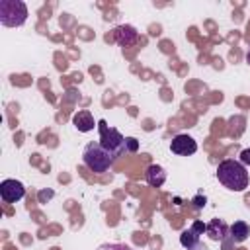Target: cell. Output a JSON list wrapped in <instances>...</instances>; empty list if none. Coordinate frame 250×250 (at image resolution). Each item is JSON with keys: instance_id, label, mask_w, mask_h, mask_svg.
<instances>
[{"instance_id": "obj_10", "label": "cell", "mask_w": 250, "mask_h": 250, "mask_svg": "<svg viewBox=\"0 0 250 250\" xmlns=\"http://www.w3.org/2000/svg\"><path fill=\"white\" fill-rule=\"evenodd\" d=\"M180 244H182L186 250H207V248L201 244V234H197V232L191 230V229L182 230V234H180Z\"/></svg>"}, {"instance_id": "obj_6", "label": "cell", "mask_w": 250, "mask_h": 250, "mask_svg": "<svg viewBox=\"0 0 250 250\" xmlns=\"http://www.w3.org/2000/svg\"><path fill=\"white\" fill-rule=\"evenodd\" d=\"M170 150H172L174 154H180V156H189V154H193V152L197 150V143H195L193 137L182 133V135H176V137L172 139Z\"/></svg>"}, {"instance_id": "obj_15", "label": "cell", "mask_w": 250, "mask_h": 250, "mask_svg": "<svg viewBox=\"0 0 250 250\" xmlns=\"http://www.w3.org/2000/svg\"><path fill=\"white\" fill-rule=\"evenodd\" d=\"M98 250H131V248L125 244H102Z\"/></svg>"}, {"instance_id": "obj_19", "label": "cell", "mask_w": 250, "mask_h": 250, "mask_svg": "<svg viewBox=\"0 0 250 250\" xmlns=\"http://www.w3.org/2000/svg\"><path fill=\"white\" fill-rule=\"evenodd\" d=\"M246 61H248V62H250V51H248V55H246Z\"/></svg>"}, {"instance_id": "obj_3", "label": "cell", "mask_w": 250, "mask_h": 250, "mask_svg": "<svg viewBox=\"0 0 250 250\" xmlns=\"http://www.w3.org/2000/svg\"><path fill=\"white\" fill-rule=\"evenodd\" d=\"M27 20V6L21 0H0V23L6 27H20Z\"/></svg>"}, {"instance_id": "obj_4", "label": "cell", "mask_w": 250, "mask_h": 250, "mask_svg": "<svg viewBox=\"0 0 250 250\" xmlns=\"http://www.w3.org/2000/svg\"><path fill=\"white\" fill-rule=\"evenodd\" d=\"M98 131H100V145L105 150H109L115 158L125 152V137L115 127H109L105 119L98 121Z\"/></svg>"}, {"instance_id": "obj_16", "label": "cell", "mask_w": 250, "mask_h": 250, "mask_svg": "<svg viewBox=\"0 0 250 250\" xmlns=\"http://www.w3.org/2000/svg\"><path fill=\"white\" fill-rule=\"evenodd\" d=\"M189 229H191V230H195L197 234H203V232H205V229H207V225H205L203 221H193V225H191Z\"/></svg>"}, {"instance_id": "obj_9", "label": "cell", "mask_w": 250, "mask_h": 250, "mask_svg": "<svg viewBox=\"0 0 250 250\" xmlns=\"http://www.w3.org/2000/svg\"><path fill=\"white\" fill-rule=\"evenodd\" d=\"M72 125L80 131V133H88L96 127V121H94V115L88 111V109H80L78 113H74L72 117Z\"/></svg>"}, {"instance_id": "obj_11", "label": "cell", "mask_w": 250, "mask_h": 250, "mask_svg": "<svg viewBox=\"0 0 250 250\" xmlns=\"http://www.w3.org/2000/svg\"><path fill=\"white\" fill-rule=\"evenodd\" d=\"M145 178H146V184L150 188H160L166 182V170L162 166H158V164H150L146 168V172H145Z\"/></svg>"}, {"instance_id": "obj_7", "label": "cell", "mask_w": 250, "mask_h": 250, "mask_svg": "<svg viewBox=\"0 0 250 250\" xmlns=\"http://www.w3.org/2000/svg\"><path fill=\"white\" fill-rule=\"evenodd\" d=\"M139 39V33L133 25H117L113 29V41L121 47H129V45H135Z\"/></svg>"}, {"instance_id": "obj_5", "label": "cell", "mask_w": 250, "mask_h": 250, "mask_svg": "<svg viewBox=\"0 0 250 250\" xmlns=\"http://www.w3.org/2000/svg\"><path fill=\"white\" fill-rule=\"evenodd\" d=\"M0 195L6 203H16L25 195V188L18 180H4L0 184Z\"/></svg>"}, {"instance_id": "obj_18", "label": "cell", "mask_w": 250, "mask_h": 250, "mask_svg": "<svg viewBox=\"0 0 250 250\" xmlns=\"http://www.w3.org/2000/svg\"><path fill=\"white\" fill-rule=\"evenodd\" d=\"M51 195H53L51 191H47V193H45V191H41V193H39V197H41V199H45V197H51Z\"/></svg>"}, {"instance_id": "obj_13", "label": "cell", "mask_w": 250, "mask_h": 250, "mask_svg": "<svg viewBox=\"0 0 250 250\" xmlns=\"http://www.w3.org/2000/svg\"><path fill=\"white\" fill-rule=\"evenodd\" d=\"M139 150V141L135 137H125V152H137Z\"/></svg>"}, {"instance_id": "obj_14", "label": "cell", "mask_w": 250, "mask_h": 250, "mask_svg": "<svg viewBox=\"0 0 250 250\" xmlns=\"http://www.w3.org/2000/svg\"><path fill=\"white\" fill-rule=\"evenodd\" d=\"M191 203H193V207H195V209H203V207H205V203H207V197L199 193V195H195V197L191 199Z\"/></svg>"}, {"instance_id": "obj_12", "label": "cell", "mask_w": 250, "mask_h": 250, "mask_svg": "<svg viewBox=\"0 0 250 250\" xmlns=\"http://www.w3.org/2000/svg\"><path fill=\"white\" fill-rule=\"evenodd\" d=\"M250 234V227L244 223V221H234L230 227H229V236L232 242H244Z\"/></svg>"}, {"instance_id": "obj_8", "label": "cell", "mask_w": 250, "mask_h": 250, "mask_svg": "<svg viewBox=\"0 0 250 250\" xmlns=\"http://www.w3.org/2000/svg\"><path fill=\"white\" fill-rule=\"evenodd\" d=\"M205 232L209 234L211 240H215V242H223V240L227 238V234H229V227H227V223H225L223 219H211V221L207 223Z\"/></svg>"}, {"instance_id": "obj_17", "label": "cell", "mask_w": 250, "mask_h": 250, "mask_svg": "<svg viewBox=\"0 0 250 250\" xmlns=\"http://www.w3.org/2000/svg\"><path fill=\"white\" fill-rule=\"evenodd\" d=\"M240 162H242L244 166H250V148H244V150L240 152Z\"/></svg>"}, {"instance_id": "obj_2", "label": "cell", "mask_w": 250, "mask_h": 250, "mask_svg": "<svg viewBox=\"0 0 250 250\" xmlns=\"http://www.w3.org/2000/svg\"><path fill=\"white\" fill-rule=\"evenodd\" d=\"M82 160H84V164H86L92 172L104 174V172H107V170L113 166L115 156H113L109 150H105V148L100 145V141H94V143H88V145L84 146Z\"/></svg>"}, {"instance_id": "obj_1", "label": "cell", "mask_w": 250, "mask_h": 250, "mask_svg": "<svg viewBox=\"0 0 250 250\" xmlns=\"http://www.w3.org/2000/svg\"><path fill=\"white\" fill-rule=\"evenodd\" d=\"M217 180L230 191H244L248 188V172L240 160L227 158L217 166Z\"/></svg>"}]
</instances>
